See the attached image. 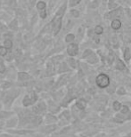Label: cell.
Returning <instances> with one entry per match:
<instances>
[{
    "label": "cell",
    "mask_w": 131,
    "mask_h": 137,
    "mask_svg": "<svg viewBox=\"0 0 131 137\" xmlns=\"http://www.w3.org/2000/svg\"><path fill=\"white\" fill-rule=\"evenodd\" d=\"M95 83L101 88H105L110 85V78L106 74H99L95 78Z\"/></svg>",
    "instance_id": "1"
},
{
    "label": "cell",
    "mask_w": 131,
    "mask_h": 137,
    "mask_svg": "<svg viewBox=\"0 0 131 137\" xmlns=\"http://www.w3.org/2000/svg\"><path fill=\"white\" fill-rule=\"evenodd\" d=\"M37 99V97L36 93H31L30 95H27L26 97L23 99V105L24 106H30V105H31L33 102H36Z\"/></svg>",
    "instance_id": "2"
},
{
    "label": "cell",
    "mask_w": 131,
    "mask_h": 137,
    "mask_svg": "<svg viewBox=\"0 0 131 137\" xmlns=\"http://www.w3.org/2000/svg\"><path fill=\"white\" fill-rule=\"evenodd\" d=\"M78 51H79V47H78V44H71L67 48V53L71 56L77 55Z\"/></svg>",
    "instance_id": "3"
},
{
    "label": "cell",
    "mask_w": 131,
    "mask_h": 137,
    "mask_svg": "<svg viewBox=\"0 0 131 137\" xmlns=\"http://www.w3.org/2000/svg\"><path fill=\"white\" fill-rule=\"evenodd\" d=\"M62 28V19L61 17L56 18L54 21V34L56 35Z\"/></svg>",
    "instance_id": "4"
},
{
    "label": "cell",
    "mask_w": 131,
    "mask_h": 137,
    "mask_svg": "<svg viewBox=\"0 0 131 137\" xmlns=\"http://www.w3.org/2000/svg\"><path fill=\"white\" fill-rule=\"evenodd\" d=\"M120 27H121V22L120 20H118V19L113 20L112 22V28L113 30H119Z\"/></svg>",
    "instance_id": "5"
},
{
    "label": "cell",
    "mask_w": 131,
    "mask_h": 137,
    "mask_svg": "<svg viewBox=\"0 0 131 137\" xmlns=\"http://www.w3.org/2000/svg\"><path fill=\"white\" fill-rule=\"evenodd\" d=\"M76 105L77 107L79 109V110H84L86 106V102L85 100H83V99H80L79 101H78L77 103H76Z\"/></svg>",
    "instance_id": "6"
},
{
    "label": "cell",
    "mask_w": 131,
    "mask_h": 137,
    "mask_svg": "<svg viewBox=\"0 0 131 137\" xmlns=\"http://www.w3.org/2000/svg\"><path fill=\"white\" fill-rule=\"evenodd\" d=\"M119 11L120 10H115L112 12H109L107 14H105V19H112V18L115 17L116 15L119 14Z\"/></svg>",
    "instance_id": "7"
},
{
    "label": "cell",
    "mask_w": 131,
    "mask_h": 137,
    "mask_svg": "<svg viewBox=\"0 0 131 137\" xmlns=\"http://www.w3.org/2000/svg\"><path fill=\"white\" fill-rule=\"evenodd\" d=\"M116 68L119 70H126V65L123 63V62H121L120 60H119L117 63H116Z\"/></svg>",
    "instance_id": "8"
},
{
    "label": "cell",
    "mask_w": 131,
    "mask_h": 137,
    "mask_svg": "<svg viewBox=\"0 0 131 137\" xmlns=\"http://www.w3.org/2000/svg\"><path fill=\"white\" fill-rule=\"evenodd\" d=\"M130 58H131L130 49H129V48H126L125 52H124V59H125L126 61H128V60H130Z\"/></svg>",
    "instance_id": "9"
},
{
    "label": "cell",
    "mask_w": 131,
    "mask_h": 137,
    "mask_svg": "<svg viewBox=\"0 0 131 137\" xmlns=\"http://www.w3.org/2000/svg\"><path fill=\"white\" fill-rule=\"evenodd\" d=\"M4 46H5L6 49L12 48V46H13V42L10 39H6L5 42H4Z\"/></svg>",
    "instance_id": "10"
},
{
    "label": "cell",
    "mask_w": 131,
    "mask_h": 137,
    "mask_svg": "<svg viewBox=\"0 0 131 137\" xmlns=\"http://www.w3.org/2000/svg\"><path fill=\"white\" fill-rule=\"evenodd\" d=\"M28 78H30V76L28 75L27 73H24V72H21L19 73V79L21 80H26Z\"/></svg>",
    "instance_id": "11"
},
{
    "label": "cell",
    "mask_w": 131,
    "mask_h": 137,
    "mask_svg": "<svg viewBox=\"0 0 131 137\" xmlns=\"http://www.w3.org/2000/svg\"><path fill=\"white\" fill-rule=\"evenodd\" d=\"M103 32H104V29H103L101 26H96L95 28V34L100 35V34H102Z\"/></svg>",
    "instance_id": "12"
},
{
    "label": "cell",
    "mask_w": 131,
    "mask_h": 137,
    "mask_svg": "<svg viewBox=\"0 0 131 137\" xmlns=\"http://www.w3.org/2000/svg\"><path fill=\"white\" fill-rule=\"evenodd\" d=\"M120 108H121V105H120V103L119 102H113V109H114V111H120Z\"/></svg>",
    "instance_id": "13"
},
{
    "label": "cell",
    "mask_w": 131,
    "mask_h": 137,
    "mask_svg": "<svg viewBox=\"0 0 131 137\" xmlns=\"http://www.w3.org/2000/svg\"><path fill=\"white\" fill-rule=\"evenodd\" d=\"M37 9H39V10H43V9H45V2H43V1L38 2L37 4Z\"/></svg>",
    "instance_id": "14"
},
{
    "label": "cell",
    "mask_w": 131,
    "mask_h": 137,
    "mask_svg": "<svg viewBox=\"0 0 131 137\" xmlns=\"http://www.w3.org/2000/svg\"><path fill=\"white\" fill-rule=\"evenodd\" d=\"M74 35L73 34H68V35L66 36V37H65V40H66V42H71L74 40Z\"/></svg>",
    "instance_id": "15"
},
{
    "label": "cell",
    "mask_w": 131,
    "mask_h": 137,
    "mask_svg": "<svg viewBox=\"0 0 131 137\" xmlns=\"http://www.w3.org/2000/svg\"><path fill=\"white\" fill-rule=\"evenodd\" d=\"M7 54V50L5 46L4 47H0V55L1 56H5Z\"/></svg>",
    "instance_id": "16"
},
{
    "label": "cell",
    "mask_w": 131,
    "mask_h": 137,
    "mask_svg": "<svg viewBox=\"0 0 131 137\" xmlns=\"http://www.w3.org/2000/svg\"><path fill=\"white\" fill-rule=\"evenodd\" d=\"M89 57H91L90 59H88L89 62H92V63H94V62H97V57L95 56L94 53H93V54H91Z\"/></svg>",
    "instance_id": "17"
},
{
    "label": "cell",
    "mask_w": 131,
    "mask_h": 137,
    "mask_svg": "<svg viewBox=\"0 0 131 137\" xmlns=\"http://www.w3.org/2000/svg\"><path fill=\"white\" fill-rule=\"evenodd\" d=\"M65 9H66V5H63V7H61V8L59 9V11L57 12V16H61V15H63V13H64V11H65Z\"/></svg>",
    "instance_id": "18"
},
{
    "label": "cell",
    "mask_w": 131,
    "mask_h": 137,
    "mask_svg": "<svg viewBox=\"0 0 131 137\" xmlns=\"http://www.w3.org/2000/svg\"><path fill=\"white\" fill-rule=\"evenodd\" d=\"M81 0H70V5L71 6H74V5H77Z\"/></svg>",
    "instance_id": "19"
},
{
    "label": "cell",
    "mask_w": 131,
    "mask_h": 137,
    "mask_svg": "<svg viewBox=\"0 0 131 137\" xmlns=\"http://www.w3.org/2000/svg\"><path fill=\"white\" fill-rule=\"evenodd\" d=\"M91 54H93V52H92L91 50H86V51H85V53H84V55H83V57H84V58L89 57Z\"/></svg>",
    "instance_id": "20"
},
{
    "label": "cell",
    "mask_w": 131,
    "mask_h": 137,
    "mask_svg": "<svg viewBox=\"0 0 131 137\" xmlns=\"http://www.w3.org/2000/svg\"><path fill=\"white\" fill-rule=\"evenodd\" d=\"M5 70V67L4 65V63L2 62H0V73H3Z\"/></svg>",
    "instance_id": "21"
},
{
    "label": "cell",
    "mask_w": 131,
    "mask_h": 137,
    "mask_svg": "<svg viewBox=\"0 0 131 137\" xmlns=\"http://www.w3.org/2000/svg\"><path fill=\"white\" fill-rule=\"evenodd\" d=\"M109 8H112V7H116V4L114 3V0H111L109 3Z\"/></svg>",
    "instance_id": "22"
},
{
    "label": "cell",
    "mask_w": 131,
    "mask_h": 137,
    "mask_svg": "<svg viewBox=\"0 0 131 137\" xmlns=\"http://www.w3.org/2000/svg\"><path fill=\"white\" fill-rule=\"evenodd\" d=\"M70 64L71 65L72 68H76V61L75 60H73V59H70Z\"/></svg>",
    "instance_id": "23"
},
{
    "label": "cell",
    "mask_w": 131,
    "mask_h": 137,
    "mask_svg": "<svg viewBox=\"0 0 131 137\" xmlns=\"http://www.w3.org/2000/svg\"><path fill=\"white\" fill-rule=\"evenodd\" d=\"M71 14H72L74 17H78V16L79 15V12H78V11H76V10H72V11H71Z\"/></svg>",
    "instance_id": "24"
},
{
    "label": "cell",
    "mask_w": 131,
    "mask_h": 137,
    "mask_svg": "<svg viewBox=\"0 0 131 137\" xmlns=\"http://www.w3.org/2000/svg\"><path fill=\"white\" fill-rule=\"evenodd\" d=\"M128 111V108L127 106H123L121 108V113H127Z\"/></svg>",
    "instance_id": "25"
},
{
    "label": "cell",
    "mask_w": 131,
    "mask_h": 137,
    "mask_svg": "<svg viewBox=\"0 0 131 137\" xmlns=\"http://www.w3.org/2000/svg\"><path fill=\"white\" fill-rule=\"evenodd\" d=\"M118 93H119V94H124V93H125V89L124 88H120L119 89V91H118Z\"/></svg>",
    "instance_id": "26"
},
{
    "label": "cell",
    "mask_w": 131,
    "mask_h": 137,
    "mask_svg": "<svg viewBox=\"0 0 131 137\" xmlns=\"http://www.w3.org/2000/svg\"><path fill=\"white\" fill-rule=\"evenodd\" d=\"M40 16L42 19H45V16H46V13H45V11H42V12L40 13Z\"/></svg>",
    "instance_id": "27"
},
{
    "label": "cell",
    "mask_w": 131,
    "mask_h": 137,
    "mask_svg": "<svg viewBox=\"0 0 131 137\" xmlns=\"http://www.w3.org/2000/svg\"><path fill=\"white\" fill-rule=\"evenodd\" d=\"M104 1H106V0H104Z\"/></svg>",
    "instance_id": "28"
}]
</instances>
